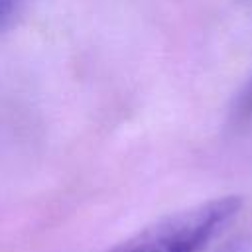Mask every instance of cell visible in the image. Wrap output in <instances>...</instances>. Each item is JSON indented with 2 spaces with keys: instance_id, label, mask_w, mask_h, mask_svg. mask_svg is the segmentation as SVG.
Here are the masks:
<instances>
[{
  "instance_id": "6da1fadb",
  "label": "cell",
  "mask_w": 252,
  "mask_h": 252,
  "mask_svg": "<svg viewBox=\"0 0 252 252\" xmlns=\"http://www.w3.org/2000/svg\"><path fill=\"white\" fill-rule=\"evenodd\" d=\"M242 199L224 195L171 213L104 252H201L240 213Z\"/></svg>"
},
{
  "instance_id": "7a4b0ae2",
  "label": "cell",
  "mask_w": 252,
  "mask_h": 252,
  "mask_svg": "<svg viewBox=\"0 0 252 252\" xmlns=\"http://www.w3.org/2000/svg\"><path fill=\"white\" fill-rule=\"evenodd\" d=\"M16 4H18V0H0V30H4L12 22Z\"/></svg>"
}]
</instances>
